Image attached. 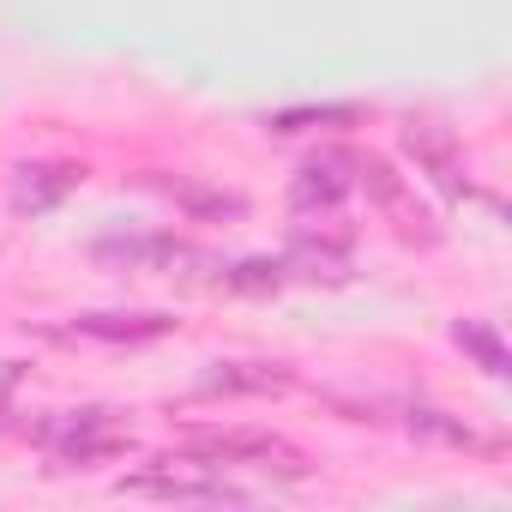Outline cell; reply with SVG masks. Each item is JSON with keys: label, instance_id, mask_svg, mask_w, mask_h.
Wrapping results in <instances>:
<instances>
[{"label": "cell", "instance_id": "8992f818", "mask_svg": "<svg viewBox=\"0 0 512 512\" xmlns=\"http://www.w3.org/2000/svg\"><path fill=\"white\" fill-rule=\"evenodd\" d=\"M121 494H151V500H211V506H241L247 494L229 482H193V476H121Z\"/></svg>", "mask_w": 512, "mask_h": 512}, {"label": "cell", "instance_id": "52a82bcc", "mask_svg": "<svg viewBox=\"0 0 512 512\" xmlns=\"http://www.w3.org/2000/svg\"><path fill=\"white\" fill-rule=\"evenodd\" d=\"M290 368L284 362H223L217 374L199 380V392H284Z\"/></svg>", "mask_w": 512, "mask_h": 512}, {"label": "cell", "instance_id": "9a60e30c", "mask_svg": "<svg viewBox=\"0 0 512 512\" xmlns=\"http://www.w3.org/2000/svg\"><path fill=\"white\" fill-rule=\"evenodd\" d=\"M284 260H241L235 272H229V290H247V296H260V290H278L284 284Z\"/></svg>", "mask_w": 512, "mask_h": 512}, {"label": "cell", "instance_id": "8fae6325", "mask_svg": "<svg viewBox=\"0 0 512 512\" xmlns=\"http://www.w3.org/2000/svg\"><path fill=\"white\" fill-rule=\"evenodd\" d=\"M79 175H85V169H73V163L25 169V181H19V205H25V211H49L61 193H73V187H79Z\"/></svg>", "mask_w": 512, "mask_h": 512}, {"label": "cell", "instance_id": "3957f363", "mask_svg": "<svg viewBox=\"0 0 512 512\" xmlns=\"http://www.w3.org/2000/svg\"><path fill=\"white\" fill-rule=\"evenodd\" d=\"M404 151L440 181V187H464V163H458V139L440 121H404Z\"/></svg>", "mask_w": 512, "mask_h": 512}, {"label": "cell", "instance_id": "7c38bea8", "mask_svg": "<svg viewBox=\"0 0 512 512\" xmlns=\"http://www.w3.org/2000/svg\"><path fill=\"white\" fill-rule=\"evenodd\" d=\"M452 338L476 356V368H482V374H506V362H512V356H506V344H500V332H494L488 320H458V332H452Z\"/></svg>", "mask_w": 512, "mask_h": 512}, {"label": "cell", "instance_id": "30bf717a", "mask_svg": "<svg viewBox=\"0 0 512 512\" xmlns=\"http://www.w3.org/2000/svg\"><path fill=\"white\" fill-rule=\"evenodd\" d=\"M103 260H127V266H187L199 253L175 235H151V241H103Z\"/></svg>", "mask_w": 512, "mask_h": 512}, {"label": "cell", "instance_id": "5bb4252c", "mask_svg": "<svg viewBox=\"0 0 512 512\" xmlns=\"http://www.w3.org/2000/svg\"><path fill=\"white\" fill-rule=\"evenodd\" d=\"M356 121V109L350 103H326V109H284V115H272V127L278 133H308V127H350Z\"/></svg>", "mask_w": 512, "mask_h": 512}, {"label": "cell", "instance_id": "5b68a950", "mask_svg": "<svg viewBox=\"0 0 512 512\" xmlns=\"http://www.w3.org/2000/svg\"><path fill=\"white\" fill-rule=\"evenodd\" d=\"M175 320L169 314H79L73 320V338H97V344H145V338H163Z\"/></svg>", "mask_w": 512, "mask_h": 512}, {"label": "cell", "instance_id": "4fadbf2b", "mask_svg": "<svg viewBox=\"0 0 512 512\" xmlns=\"http://www.w3.org/2000/svg\"><path fill=\"white\" fill-rule=\"evenodd\" d=\"M169 199L193 217H241L235 193H217V187H199V181H169Z\"/></svg>", "mask_w": 512, "mask_h": 512}, {"label": "cell", "instance_id": "9c48e42d", "mask_svg": "<svg viewBox=\"0 0 512 512\" xmlns=\"http://www.w3.org/2000/svg\"><path fill=\"white\" fill-rule=\"evenodd\" d=\"M290 260H296L308 278H344V272H350V241H344V235H314V229H302L296 247H290Z\"/></svg>", "mask_w": 512, "mask_h": 512}, {"label": "cell", "instance_id": "277c9868", "mask_svg": "<svg viewBox=\"0 0 512 512\" xmlns=\"http://www.w3.org/2000/svg\"><path fill=\"white\" fill-rule=\"evenodd\" d=\"M350 169V157H320V163H308L296 181H290V199L302 205V211H338L344 199H350V187H356V175H344Z\"/></svg>", "mask_w": 512, "mask_h": 512}, {"label": "cell", "instance_id": "2e32d148", "mask_svg": "<svg viewBox=\"0 0 512 512\" xmlns=\"http://www.w3.org/2000/svg\"><path fill=\"white\" fill-rule=\"evenodd\" d=\"M410 434H428V440H452V446H476V434L446 416V410H410Z\"/></svg>", "mask_w": 512, "mask_h": 512}, {"label": "cell", "instance_id": "7a4b0ae2", "mask_svg": "<svg viewBox=\"0 0 512 512\" xmlns=\"http://www.w3.org/2000/svg\"><path fill=\"white\" fill-rule=\"evenodd\" d=\"M49 452L61 470H85V464H103V458H121L133 446V434H121L103 410H79V416H61L55 428H43Z\"/></svg>", "mask_w": 512, "mask_h": 512}, {"label": "cell", "instance_id": "ba28073f", "mask_svg": "<svg viewBox=\"0 0 512 512\" xmlns=\"http://www.w3.org/2000/svg\"><path fill=\"white\" fill-rule=\"evenodd\" d=\"M350 169H356V181L368 187V199H374L380 211H392V217H404V229H416V223H422V211L410 205V193H404V181H398V175H392V169H386L380 157H362V163H350Z\"/></svg>", "mask_w": 512, "mask_h": 512}, {"label": "cell", "instance_id": "6da1fadb", "mask_svg": "<svg viewBox=\"0 0 512 512\" xmlns=\"http://www.w3.org/2000/svg\"><path fill=\"white\" fill-rule=\"evenodd\" d=\"M187 458H205V464H260V470H284V476H302L308 464L266 428H217V434H193L187 440Z\"/></svg>", "mask_w": 512, "mask_h": 512}]
</instances>
